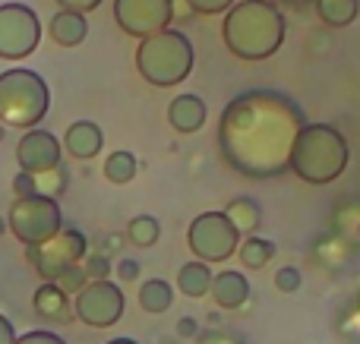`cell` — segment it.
<instances>
[{
    "label": "cell",
    "mask_w": 360,
    "mask_h": 344,
    "mask_svg": "<svg viewBox=\"0 0 360 344\" xmlns=\"http://www.w3.org/2000/svg\"><path fill=\"white\" fill-rule=\"evenodd\" d=\"M307 117L294 98L275 88H250L224 105L218 117V149L237 174L269 180L288 171Z\"/></svg>",
    "instance_id": "obj_1"
},
{
    "label": "cell",
    "mask_w": 360,
    "mask_h": 344,
    "mask_svg": "<svg viewBox=\"0 0 360 344\" xmlns=\"http://www.w3.org/2000/svg\"><path fill=\"white\" fill-rule=\"evenodd\" d=\"M224 44L240 60H266L285 44V16L275 0H240L224 13Z\"/></svg>",
    "instance_id": "obj_2"
},
{
    "label": "cell",
    "mask_w": 360,
    "mask_h": 344,
    "mask_svg": "<svg viewBox=\"0 0 360 344\" xmlns=\"http://www.w3.org/2000/svg\"><path fill=\"white\" fill-rule=\"evenodd\" d=\"M348 139L329 124H307L297 133L291 149V164L288 171L300 177L304 183L313 187H326V183L338 180L348 168Z\"/></svg>",
    "instance_id": "obj_3"
},
{
    "label": "cell",
    "mask_w": 360,
    "mask_h": 344,
    "mask_svg": "<svg viewBox=\"0 0 360 344\" xmlns=\"http://www.w3.org/2000/svg\"><path fill=\"white\" fill-rule=\"evenodd\" d=\"M193 60H196V54H193L190 38L177 29H165L158 35L143 38L136 48L139 76L158 88L184 82L193 73Z\"/></svg>",
    "instance_id": "obj_4"
},
{
    "label": "cell",
    "mask_w": 360,
    "mask_h": 344,
    "mask_svg": "<svg viewBox=\"0 0 360 344\" xmlns=\"http://www.w3.org/2000/svg\"><path fill=\"white\" fill-rule=\"evenodd\" d=\"M51 107V88L35 70H4L0 73V124L16 130H35Z\"/></svg>",
    "instance_id": "obj_5"
},
{
    "label": "cell",
    "mask_w": 360,
    "mask_h": 344,
    "mask_svg": "<svg viewBox=\"0 0 360 344\" xmlns=\"http://www.w3.org/2000/svg\"><path fill=\"white\" fill-rule=\"evenodd\" d=\"M6 221H10V231L19 237V244H25V246H41L63 231L60 206L51 196H25V199H16Z\"/></svg>",
    "instance_id": "obj_6"
},
{
    "label": "cell",
    "mask_w": 360,
    "mask_h": 344,
    "mask_svg": "<svg viewBox=\"0 0 360 344\" xmlns=\"http://www.w3.org/2000/svg\"><path fill=\"white\" fill-rule=\"evenodd\" d=\"M240 234L234 231V225L228 221L224 212H202L190 221V231H186V244L190 253L199 263H224L237 253L240 246Z\"/></svg>",
    "instance_id": "obj_7"
},
{
    "label": "cell",
    "mask_w": 360,
    "mask_h": 344,
    "mask_svg": "<svg viewBox=\"0 0 360 344\" xmlns=\"http://www.w3.org/2000/svg\"><path fill=\"white\" fill-rule=\"evenodd\" d=\"M41 41V19L25 4L0 6V57L4 60H22Z\"/></svg>",
    "instance_id": "obj_8"
},
{
    "label": "cell",
    "mask_w": 360,
    "mask_h": 344,
    "mask_svg": "<svg viewBox=\"0 0 360 344\" xmlns=\"http://www.w3.org/2000/svg\"><path fill=\"white\" fill-rule=\"evenodd\" d=\"M86 259V237L76 227H63L57 237H51L41 246H29V263L44 282H57L63 272L82 265Z\"/></svg>",
    "instance_id": "obj_9"
},
{
    "label": "cell",
    "mask_w": 360,
    "mask_h": 344,
    "mask_svg": "<svg viewBox=\"0 0 360 344\" xmlns=\"http://www.w3.org/2000/svg\"><path fill=\"white\" fill-rule=\"evenodd\" d=\"M124 307H127V297H124V291H120V284L89 282L86 288L76 294L73 316L92 329H111L114 322H120Z\"/></svg>",
    "instance_id": "obj_10"
},
{
    "label": "cell",
    "mask_w": 360,
    "mask_h": 344,
    "mask_svg": "<svg viewBox=\"0 0 360 344\" xmlns=\"http://www.w3.org/2000/svg\"><path fill=\"white\" fill-rule=\"evenodd\" d=\"M114 19L133 38H149L171 29L174 0H114Z\"/></svg>",
    "instance_id": "obj_11"
},
{
    "label": "cell",
    "mask_w": 360,
    "mask_h": 344,
    "mask_svg": "<svg viewBox=\"0 0 360 344\" xmlns=\"http://www.w3.org/2000/svg\"><path fill=\"white\" fill-rule=\"evenodd\" d=\"M16 161L22 174H51L60 168V143L48 130H29L16 145Z\"/></svg>",
    "instance_id": "obj_12"
},
{
    "label": "cell",
    "mask_w": 360,
    "mask_h": 344,
    "mask_svg": "<svg viewBox=\"0 0 360 344\" xmlns=\"http://www.w3.org/2000/svg\"><path fill=\"white\" fill-rule=\"evenodd\" d=\"M101 145H105V133H101V126L92 124V120H76V124H70V130L63 133V149L73 158H79V161L95 158L101 152Z\"/></svg>",
    "instance_id": "obj_13"
},
{
    "label": "cell",
    "mask_w": 360,
    "mask_h": 344,
    "mask_svg": "<svg viewBox=\"0 0 360 344\" xmlns=\"http://www.w3.org/2000/svg\"><path fill=\"white\" fill-rule=\"evenodd\" d=\"M205 117H209V111H205V101L199 98V95H177L168 105V124L174 126L177 133L202 130Z\"/></svg>",
    "instance_id": "obj_14"
},
{
    "label": "cell",
    "mask_w": 360,
    "mask_h": 344,
    "mask_svg": "<svg viewBox=\"0 0 360 344\" xmlns=\"http://www.w3.org/2000/svg\"><path fill=\"white\" fill-rule=\"evenodd\" d=\"M212 300L218 303L221 310H237L247 303L250 297V282L240 275V272H218L212 278Z\"/></svg>",
    "instance_id": "obj_15"
},
{
    "label": "cell",
    "mask_w": 360,
    "mask_h": 344,
    "mask_svg": "<svg viewBox=\"0 0 360 344\" xmlns=\"http://www.w3.org/2000/svg\"><path fill=\"white\" fill-rule=\"evenodd\" d=\"M224 215H228V221L234 225V231L240 234V237H253L262 225V209L253 196H237V199H231Z\"/></svg>",
    "instance_id": "obj_16"
},
{
    "label": "cell",
    "mask_w": 360,
    "mask_h": 344,
    "mask_svg": "<svg viewBox=\"0 0 360 344\" xmlns=\"http://www.w3.org/2000/svg\"><path fill=\"white\" fill-rule=\"evenodd\" d=\"M86 32H89L86 16H79V13H70V10H60L54 19H51L48 35L54 38L60 48H76V44H82Z\"/></svg>",
    "instance_id": "obj_17"
},
{
    "label": "cell",
    "mask_w": 360,
    "mask_h": 344,
    "mask_svg": "<svg viewBox=\"0 0 360 344\" xmlns=\"http://www.w3.org/2000/svg\"><path fill=\"white\" fill-rule=\"evenodd\" d=\"M35 313L44 316V319H54V322H67L70 319V297L57 288L54 282L41 284L35 291Z\"/></svg>",
    "instance_id": "obj_18"
},
{
    "label": "cell",
    "mask_w": 360,
    "mask_h": 344,
    "mask_svg": "<svg viewBox=\"0 0 360 344\" xmlns=\"http://www.w3.org/2000/svg\"><path fill=\"white\" fill-rule=\"evenodd\" d=\"M212 269L205 263H186L184 269L177 272V288H180V294H186V297H205L212 291Z\"/></svg>",
    "instance_id": "obj_19"
},
{
    "label": "cell",
    "mask_w": 360,
    "mask_h": 344,
    "mask_svg": "<svg viewBox=\"0 0 360 344\" xmlns=\"http://www.w3.org/2000/svg\"><path fill=\"white\" fill-rule=\"evenodd\" d=\"M313 6H316V16L332 29L351 25L360 13V0H313Z\"/></svg>",
    "instance_id": "obj_20"
},
{
    "label": "cell",
    "mask_w": 360,
    "mask_h": 344,
    "mask_svg": "<svg viewBox=\"0 0 360 344\" xmlns=\"http://www.w3.org/2000/svg\"><path fill=\"white\" fill-rule=\"evenodd\" d=\"M174 303V291L165 278H149L146 284H139V307L146 313H165Z\"/></svg>",
    "instance_id": "obj_21"
},
{
    "label": "cell",
    "mask_w": 360,
    "mask_h": 344,
    "mask_svg": "<svg viewBox=\"0 0 360 344\" xmlns=\"http://www.w3.org/2000/svg\"><path fill=\"white\" fill-rule=\"evenodd\" d=\"M237 256H240V263L247 265V269H262V265H269V259L275 256V244L266 237H243L240 246H237Z\"/></svg>",
    "instance_id": "obj_22"
},
{
    "label": "cell",
    "mask_w": 360,
    "mask_h": 344,
    "mask_svg": "<svg viewBox=\"0 0 360 344\" xmlns=\"http://www.w3.org/2000/svg\"><path fill=\"white\" fill-rule=\"evenodd\" d=\"M105 177L111 183H117V187H124V183H130L133 177H136V155L133 152H111V155L105 158Z\"/></svg>",
    "instance_id": "obj_23"
},
{
    "label": "cell",
    "mask_w": 360,
    "mask_h": 344,
    "mask_svg": "<svg viewBox=\"0 0 360 344\" xmlns=\"http://www.w3.org/2000/svg\"><path fill=\"white\" fill-rule=\"evenodd\" d=\"M127 234H130V240L136 246H152L158 240V234H162V227H158V221L152 218V215H136V218L127 225Z\"/></svg>",
    "instance_id": "obj_24"
},
{
    "label": "cell",
    "mask_w": 360,
    "mask_h": 344,
    "mask_svg": "<svg viewBox=\"0 0 360 344\" xmlns=\"http://www.w3.org/2000/svg\"><path fill=\"white\" fill-rule=\"evenodd\" d=\"M57 288H60L63 291V294H79V291L82 288H86V284H89V278H86V269H82V265H76V269H70V272H63V275L60 278H57Z\"/></svg>",
    "instance_id": "obj_25"
},
{
    "label": "cell",
    "mask_w": 360,
    "mask_h": 344,
    "mask_svg": "<svg viewBox=\"0 0 360 344\" xmlns=\"http://www.w3.org/2000/svg\"><path fill=\"white\" fill-rule=\"evenodd\" d=\"M234 4L237 0H186V6H190L193 13H199V16H218V13H228Z\"/></svg>",
    "instance_id": "obj_26"
},
{
    "label": "cell",
    "mask_w": 360,
    "mask_h": 344,
    "mask_svg": "<svg viewBox=\"0 0 360 344\" xmlns=\"http://www.w3.org/2000/svg\"><path fill=\"white\" fill-rule=\"evenodd\" d=\"M275 288L285 291V294H294V291L300 288V272L294 269V265H285V269H278V275H275Z\"/></svg>",
    "instance_id": "obj_27"
},
{
    "label": "cell",
    "mask_w": 360,
    "mask_h": 344,
    "mask_svg": "<svg viewBox=\"0 0 360 344\" xmlns=\"http://www.w3.org/2000/svg\"><path fill=\"white\" fill-rule=\"evenodd\" d=\"M86 278L89 282H108V272H111V263H108L105 256H92V259H86Z\"/></svg>",
    "instance_id": "obj_28"
},
{
    "label": "cell",
    "mask_w": 360,
    "mask_h": 344,
    "mask_svg": "<svg viewBox=\"0 0 360 344\" xmlns=\"http://www.w3.org/2000/svg\"><path fill=\"white\" fill-rule=\"evenodd\" d=\"M16 344H67L60 335L54 332H44V329H32L25 335H16Z\"/></svg>",
    "instance_id": "obj_29"
},
{
    "label": "cell",
    "mask_w": 360,
    "mask_h": 344,
    "mask_svg": "<svg viewBox=\"0 0 360 344\" xmlns=\"http://www.w3.org/2000/svg\"><path fill=\"white\" fill-rule=\"evenodd\" d=\"M13 190H16V199H25V196H38V180L32 174H22L19 171L16 180H13Z\"/></svg>",
    "instance_id": "obj_30"
},
{
    "label": "cell",
    "mask_w": 360,
    "mask_h": 344,
    "mask_svg": "<svg viewBox=\"0 0 360 344\" xmlns=\"http://www.w3.org/2000/svg\"><path fill=\"white\" fill-rule=\"evenodd\" d=\"M57 4H60L63 10H70V13H79V16H86V13L98 10L101 0H57Z\"/></svg>",
    "instance_id": "obj_31"
},
{
    "label": "cell",
    "mask_w": 360,
    "mask_h": 344,
    "mask_svg": "<svg viewBox=\"0 0 360 344\" xmlns=\"http://www.w3.org/2000/svg\"><path fill=\"white\" fill-rule=\"evenodd\" d=\"M0 344H16V332H13V322L0 313Z\"/></svg>",
    "instance_id": "obj_32"
},
{
    "label": "cell",
    "mask_w": 360,
    "mask_h": 344,
    "mask_svg": "<svg viewBox=\"0 0 360 344\" xmlns=\"http://www.w3.org/2000/svg\"><path fill=\"white\" fill-rule=\"evenodd\" d=\"M117 272H120V278H124V282H133V278L139 275V265L136 263H120Z\"/></svg>",
    "instance_id": "obj_33"
},
{
    "label": "cell",
    "mask_w": 360,
    "mask_h": 344,
    "mask_svg": "<svg viewBox=\"0 0 360 344\" xmlns=\"http://www.w3.org/2000/svg\"><path fill=\"white\" fill-rule=\"evenodd\" d=\"M281 4H288V6H304V4H313V0H281Z\"/></svg>",
    "instance_id": "obj_34"
},
{
    "label": "cell",
    "mask_w": 360,
    "mask_h": 344,
    "mask_svg": "<svg viewBox=\"0 0 360 344\" xmlns=\"http://www.w3.org/2000/svg\"><path fill=\"white\" fill-rule=\"evenodd\" d=\"M108 344H139V341H133V338H111Z\"/></svg>",
    "instance_id": "obj_35"
},
{
    "label": "cell",
    "mask_w": 360,
    "mask_h": 344,
    "mask_svg": "<svg viewBox=\"0 0 360 344\" xmlns=\"http://www.w3.org/2000/svg\"><path fill=\"white\" fill-rule=\"evenodd\" d=\"M0 139H4V124H0Z\"/></svg>",
    "instance_id": "obj_36"
}]
</instances>
